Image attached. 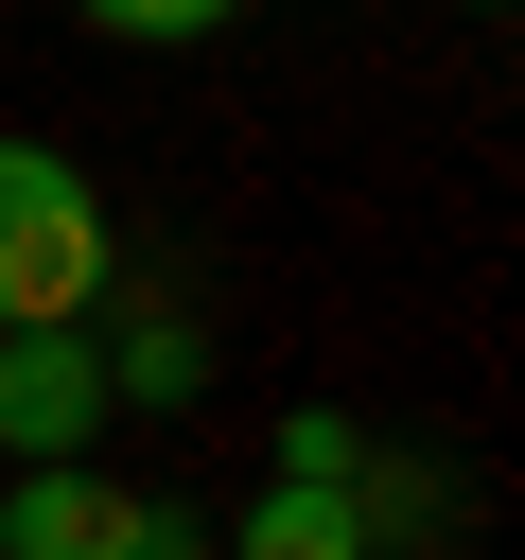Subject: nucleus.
<instances>
[{
    "label": "nucleus",
    "mask_w": 525,
    "mask_h": 560,
    "mask_svg": "<svg viewBox=\"0 0 525 560\" xmlns=\"http://www.w3.org/2000/svg\"><path fill=\"white\" fill-rule=\"evenodd\" d=\"M140 525H158V508H140V490H105L88 455L0 490V560H140Z\"/></svg>",
    "instance_id": "7ed1b4c3"
},
{
    "label": "nucleus",
    "mask_w": 525,
    "mask_h": 560,
    "mask_svg": "<svg viewBox=\"0 0 525 560\" xmlns=\"http://www.w3.org/2000/svg\"><path fill=\"white\" fill-rule=\"evenodd\" d=\"M88 35H122V52H192V35H228L245 0H70Z\"/></svg>",
    "instance_id": "423d86ee"
},
{
    "label": "nucleus",
    "mask_w": 525,
    "mask_h": 560,
    "mask_svg": "<svg viewBox=\"0 0 525 560\" xmlns=\"http://www.w3.org/2000/svg\"><path fill=\"white\" fill-rule=\"evenodd\" d=\"M472 18H508V0H472Z\"/></svg>",
    "instance_id": "6e6552de"
},
{
    "label": "nucleus",
    "mask_w": 525,
    "mask_h": 560,
    "mask_svg": "<svg viewBox=\"0 0 525 560\" xmlns=\"http://www.w3.org/2000/svg\"><path fill=\"white\" fill-rule=\"evenodd\" d=\"M350 472H368V455H350ZM350 472H262V508H245V542H228V560H368Z\"/></svg>",
    "instance_id": "20e7f679"
},
{
    "label": "nucleus",
    "mask_w": 525,
    "mask_h": 560,
    "mask_svg": "<svg viewBox=\"0 0 525 560\" xmlns=\"http://www.w3.org/2000/svg\"><path fill=\"white\" fill-rule=\"evenodd\" d=\"M105 438V350L88 332H0V455L18 472H70Z\"/></svg>",
    "instance_id": "f03ea898"
},
{
    "label": "nucleus",
    "mask_w": 525,
    "mask_h": 560,
    "mask_svg": "<svg viewBox=\"0 0 525 560\" xmlns=\"http://www.w3.org/2000/svg\"><path fill=\"white\" fill-rule=\"evenodd\" d=\"M88 350H105V402H122V385H140V402H175V385L210 368V350H192L175 315H122V332H88Z\"/></svg>",
    "instance_id": "39448f33"
},
{
    "label": "nucleus",
    "mask_w": 525,
    "mask_h": 560,
    "mask_svg": "<svg viewBox=\"0 0 525 560\" xmlns=\"http://www.w3.org/2000/svg\"><path fill=\"white\" fill-rule=\"evenodd\" d=\"M105 192L52 158V140H0V332H88L105 298Z\"/></svg>",
    "instance_id": "f257e3e1"
},
{
    "label": "nucleus",
    "mask_w": 525,
    "mask_h": 560,
    "mask_svg": "<svg viewBox=\"0 0 525 560\" xmlns=\"http://www.w3.org/2000/svg\"><path fill=\"white\" fill-rule=\"evenodd\" d=\"M140 560H228V542H192V525H175V508H158V525H140Z\"/></svg>",
    "instance_id": "0eeeda50"
}]
</instances>
